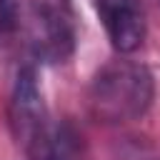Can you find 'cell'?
Listing matches in <instances>:
<instances>
[{"label":"cell","instance_id":"277c9868","mask_svg":"<svg viewBox=\"0 0 160 160\" xmlns=\"http://www.w3.org/2000/svg\"><path fill=\"white\" fill-rule=\"evenodd\" d=\"M110 45L128 55L135 52L148 35V15L142 0H92Z\"/></svg>","mask_w":160,"mask_h":160},{"label":"cell","instance_id":"8992f818","mask_svg":"<svg viewBox=\"0 0 160 160\" xmlns=\"http://www.w3.org/2000/svg\"><path fill=\"white\" fill-rule=\"evenodd\" d=\"M20 22V0H0V45H5Z\"/></svg>","mask_w":160,"mask_h":160},{"label":"cell","instance_id":"3957f363","mask_svg":"<svg viewBox=\"0 0 160 160\" xmlns=\"http://www.w3.org/2000/svg\"><path fill=\"white\" fill-rule=\"evenodd\" d=\"M50 122H52V118H50L45 98H42L38 70H35V65L28 62L18 70L12 92H10V102H8V125L15 138V145L28 155L35 148V142L45 135Z\"/></svg>","mask_w":160,"mask_h":160},{"label":"cell","instance_id":"7a4b0ae2","mask_svg":"<svg viewBox=\"0 0 160 160\" xmlns=\"http://www.w3.org/2000/svg\"><path fill=\"white\" fill-rule=\"evenodd\" d=\"M28 40L35 60L68 62L78 45V18L72 0H28Z\"/></svg>","mask_w":160,"mask_h":160},{"label":"cell","instance_id":"5b68a950","mask_svg":"<svg viewBox=\"0 0 160 160\" xmlns=\"http://www.w3.org/2000/svg\"><path fill=\"white\" fill-rule=\"evenodd\" d=\"M82 138L68 120H52L45 135L25 155L28 160H80Z\"/></svg>","mask_w":160,"mask_h":160},{"label":"cell","instance_id":"6da1fadb","mask_svg":"<svg viewBox=\"0 0 160 160\" xmlns=\"http://www.w3.org/2000/svg\"><path fill=\"white\" fill-rule=\"evenodd\" d=\"M155 98L152 72L135 60L105 62L88 85V110L95 120L118 125L140 120Z\"/></svg>","mask_w":160,"mask_h":160}]
</instances>
